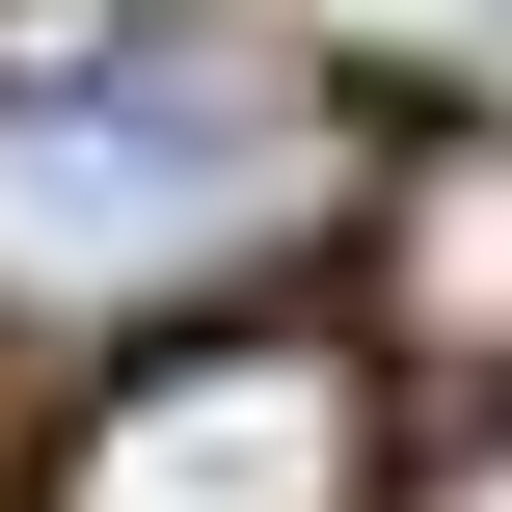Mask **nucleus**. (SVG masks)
I'll list each match as a JSON object with an SVG mask.
<instances>
[{
	"instance_id": "obj_2",
	"label": "nucleus",
	"mask_w": 512,
	"mask_h": 512,
	"mask_svg": "<svg viewBox=\"0 0 512 512\" xmlns=\"http://www.w3.org/2000/svg\"><path fill=\"white\" fill-rule=\"evenodd\" d=\"M27 512H378V378L324 324H162Z\"/></svg>"
},
{
	"instance_id": "obj_1",
	"label": "nucleus",
	"mask_w": 512,
	"mask_h": 512,
	"mask_svg": "<svg viewBox=\"0 0 512 512\" xmlns=\"http://www.w3.org/2000/svg\"><path fill=\"white\" fill-rule=\"evenodd\" d=\"M351 216V81L297 27L81 0L0 27V324H216Z\"/></svg>"
},
{
	"instance_id": "obj_3",
	"label": "nucleus",
	"mask_w": 512,
	"mask_h": 512,
	"mask_svg": "<svg viewBox=\"0 0 512 512\" xmlns=\"http://www.w3.org/2000/svg\"><path fill=\"white\" fill-rule=\"evenodd\" d=\"M378 351H405V405H512V108L378 189Z\"/></svg>"
}]
</instances>
